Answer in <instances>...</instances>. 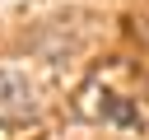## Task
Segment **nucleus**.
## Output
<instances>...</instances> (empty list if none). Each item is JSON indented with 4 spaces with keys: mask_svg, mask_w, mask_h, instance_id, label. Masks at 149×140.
<instances>
[{
    "mask_svg": "<svg viewBox=\"0 0 149 140\" xmlns=\"http://www.w3.org/2000/svg\"><path fill=\"white\" fill-rule=\"evenodd\" d=\"M37 117V93L19 70H0V121H28Z\"/></svg>",
    "mask_w": 149,
    "mask_h": 140,
    "instance_id": "obj_1",
    "label": "nucleus"
}]
</instances>
